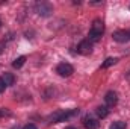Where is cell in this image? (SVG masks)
Returning <instances> with one entry per match:
<instances>
[{
  "label": "cell",
  "mask_w": 130,
  "mask_h": 129,
  "mask_svg": "<svg viewBox=\"0 0 130 129\" xmlns=\"http://www.w3.org/2000/svg\"><path fill=\"white\" fill-rule=\"evenodd\" d=\"M104 102H106L109 106L117 105V102H118V94H117L115 91H109V93H106V96H104Z\"/></svg>",
  "instance_id": "obj_5"
},
{
  "label": "cell",
  "mask_w": 130,
  "mask_h": 129,
  "mask_svg": "<svg viewBox=\"0 0 130 129\" xmlns=\"http://www.w3.org/2000/svg\"><path fill=\"white\" fill-rule=\"evenodd\" d=\"M77 50H79V53H82V55H88V53H91V50H92V43H91L89 40H83V41L79 44Z\"/></svg>",
  "instance_id": "obj_4"
},
{
  "label": "cell",
  "mask_w": 130,
  "mask_h": 129,
  "mask_svg": "<svg viewBox=\"0 0 130 129\" xmlns=\"http://www.w3.org/2000/svg\"><path fill=\"white\" fill-rule=\"evenodd\" d=\"M68 129H76V128H68Z\"/></svg>",
  "instance_id": "obj_16"
},
{
  "label": "cell",
  "mask_w": 130,
  "mask_h": 129,
  "mask_svg": "<svg viewBox=\"0 0 130 129\" xmlns=\"http://www.w3.org/2000/svg\"><path fill=\"white\" fill-rule=\"evenodd\" d=\"M5 115H9V111L8 109H0V117H5Z\"/></svg>",
  "instance_id": "obj_13"
},
{
  "label": "cell",
  "mask_w": 130,
  "mask_h": 129,
  "mask_svg": "<svg viewBox=\"0 0 130 129\" xmlns=\"http://www.w3.org/2000/svg\"><path fill=\"white\" fill-rule=\"evenodd\" d=\"M129 35H130V32H129Z\"/></svg>",
  "instance_id": "obj_18"
},
{
  "label": "cell",
  "mask_w": 130,
  "mask_h": 129,
  "mask_svg": "<svg viewBox=\"0 0 130 129\" xmlns=\"http://www.w3.org/2000/svg\"><path fill=\"white\" fill-rule=\"evenodd\" d=\"M110 129H126V123H124V122H121V120L113 122V123L110 125Z\"/></svg>",
  "instance_id": "obj_11"
},
{
  "label": "cell",
  "mask_w": 130,
  "mask_h": 129,
  "mask_svg": "<svg viewBox=\"0 0 130 129\" xmlns=\"http://www.w3.org/2000/svg\"><path fill=\"white\" fill-rule=\"evenodd\" d=\"M5 87H6V85H5V82H3V79L0 78V93H2L3 90H5Z\"/></svg>",
  "instance_id": "obj_14"
},
{
  "label": "cell",
  "mask_w": 130,
  "mask_h": 129,
  "mask_svg": "<svg viewBox=\"0 0 130 129\" xmlns=\"http://www.w3.org/2000/svg\"><path fill=\"white\" fill-rule=\"evenodd\" d=\"M38 14H41V15H50V12H52V6L50 5H38Z\"/></svg>",
  "instance_id": "obj_7"
},
{
  "label": "cell",
  "mask_w": 130,
  "mask_h": 129,
  "mask_svg": "<svg viewBox=\"0 0 130 129\" xmlns=\"http://www.w3.org/2000/svg\"><path fill=\"white\" fill-rule=\"evenodd\" d=\"M73 71H74V68H73V65L71 64H67V62H62V64H59L56 67V73L59 74V76H71L73 74Z\"/></svg>",
  "instance_id": "obj_2"
},
{
  "label": "cell",
  "mask_w": 130,
  "mask_h": 129,
  "mask_svg": "<svg viewBox=\"0 0 130 129\" xmlns=\"http://www.w3.org/2000/svg\"><path fill=\"white\" fill-rule=\"evenodd\" d=\"M23 129H38V128H36L35 125H32V123H29V125H26Z\"/></svg>",
  "instance_id": "obj_15"
},
{
  "label": "cell",
  "mask_w": 130,
  "mask_h": 129,
  "mask_svg": "<svg viewBox=\"0 0 130 129\" xmlns=\"http://www.w3.org/2000/svg\"><path fill=\"white\" fill-rule=\"evenodd\" d=\"M112 38L117 41V43H126L130 40V35L127 31H115L112 33Z\"/></svg>",
  "instance_id": "obj_3"
},
{
  "label": "cell",
  "mask_w": 130,
  "mask_h": 129,
  "mask_svg": "<svg viewBox=\"0 0 130 129\" xmlns=\"http://www.w3.org/2000/svg\"><path fill=\"white\" fill-rule=\"evenodd\" d=\"M2 79H3V82H5V85H14V81H15V78H14L11 73H5V76H3Z\"/></svg>",
  "instance_id": "obj_8"
},
{
  "label": "cell",
  "mask_w": 130,
  "mask_h": 129,
  "mask_svg": "<svg viewBox=\"0 0 130 129\" xmlns=\"http://www.w3.org/2000/svg\"><path fill=\"white\" fill-rule=\"evenodd\" d=\"M83 123H85V128L86 129H97L98 128V122L95 119H91V117H86Z\"/></svg>",
  "instance_id": "obj_6"
},
{
  "label": "cell",
  "mask_w": 130,
  "mask_h": 129,
  "mask_svg": "<svg viewBox=\"0 0 130 129\" xmlns=\"http://www.w3.org/2000/svg\"><path fill=\"white\" fill-rule=\"evenodd\" d=\"M118 59L117 58H107L106 61H104V64H103V68H107V67H110L112 64H115Z\"/></svg>",
  "instance_id": "obj_12"
},
{
  "label": "cell",
  "mask_w": 130,
  "mask_h": 129,
  "mask_svg": "<svg viewBox=\"0 0 130 129\" xmlns=\"http://www.w3.org/2000/svg\"><path fill=\"white\" fill-rule=\"evenodd\" d=\"M24 62H26V56H18V58L12 62V67H14V68H20V67L24 65Z\"/></svg>",
  "instance_id": "obj_9"
},
{
  "label": "cell",
  "mask_w": 130,
  "mask_h": 129,
  "mask_svg": "<svg viewBox=\"0 0 130 129\" xmlns=\"http://www.w3.org/2000/svg\"><path fill=\"white\" fill-rule=\"evenodd\" d=\"M104 32V26H103V21L101 20H94L92 26H91V31H89V41L91 43H97L98 40L101 38V35Z\"/></svg>",
  "instance_id": "obj_1"
},
{
  "label": "cell",
  "mask_w": 130,
  "mask_h": 129,
  "mask_svg": "<svg viewBox=\"0 0 130 129\" xmlns=\"http://www.w3.org/2000/svg\"><path fill=\"white\" fill-rule=\"evenodd\" d=\"M95 112H97L98 117H101V119L107 117V114H109V111H107V108H106V106H98L97 109H95Z\"/></svg>",
  "instance_id": "obj_10"
},
{
  "label": "cell",
  "mask_w": 130,
  "mask_h": 129,
  "mask_svg": "<svg viewBox=\"0 0 130 129\" xmlns=\"http://www.w3.org/2000/svg\"><path fill=\"white\" fill-rule=\"evenodd\" d=\"M0 24H2V21H0Z\"/></svg>",
  "instance_id": "obj_17"
}]
</instances>
